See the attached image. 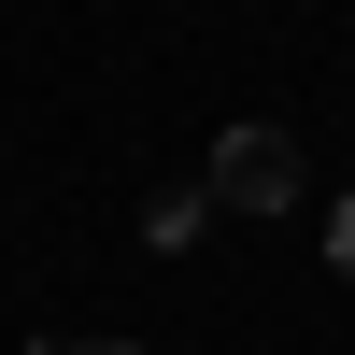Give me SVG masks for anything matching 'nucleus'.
Here are the masks:
<instances>
[{
  "label": "nucleus",
  "mask_w": 355,
  "mask_h": 355,
  "mask_svg": "<svg viewBox=\"0 0 355 355\" xmlns=\"http://www.w3.org/2000/svg\"><path fill=\"white\" fill-rule=\"evenodd\" d=\"M284 185H299V157H284V142H227V199H256V214H270Z\"/></svg>",
  "instance_id": "obj_1"
},
{
  "label": "nucleus",
  "mask_w": 355,
  "mask_h": 355,
  "mask_svg": "<svg viewBox=\"0 0 355 355\" xmlns=\"http://www.w3.org/2000/svg\"><path fill=\"white\" fill-rule=\"evenodd\" d=\"M327 270L355 284V199H341V214H327Z\"/></svg>",
  "instance_id": "obj_2"
},
{
  "label": "nucleus",
  "mask_w": 355,
  "mask_h": 355,
  "mask_svg": "<svg viewBox=\"0 0 355 355\" xmlns=\"http://www.w3.org/2000/svg\"><path fill=\"white\" fill-rule=\"evenodd\" d=\"M57 355H128V341H57Z\"/></svg>",
  "instance_id": "obj_3"
}]
</instances>
